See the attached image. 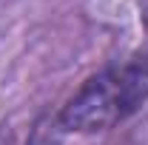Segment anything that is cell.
<instances>
[{"label":"cell","instance_id":"obj_1","mask_svg":"<svg viewBox=\"0 0 148 145\" xmlns=\"http://www.w3.org/2000/svg\"><path fill=\"white\" fill-rule=\"evenodd\" d=\"M148 100V54L117 60L88 77L57 114L63 131L97 134L128 120Z\"/></svg>","mask_w":148,"mask_h":145},{"label":"cell","instance_id":"obj_3","mask_svg":"<svg viewBox=\"0 0 148 145\" xmlns=\"http://www.w3.org/2000/svg\"><path fill=\"white\" fill-rule=\"evenodd\" d=\"M0 145H14V140H12V134H9L6 128H0Z\"/></svg>","mask_w":148,"mask_h":145},{"label":"cell","instance_id":"obj_2","mask_svg":"<svg viewBox=\"0 0 148 145\" xmlns=\"http://www.w3.org/2000/svg\"><path fill=\"white\" fill-rule=\"evenodd\" d=\"M60 134H63V128H60L57 117H54V125H51V120H40L34 125V134H32V142L29 145H57L60 142Z\"/></svg>","mask_w":148,"mask_h":145},{"label":"cell","instance_id":"obj_4","mask_svg":"<svg viewBox=\"0 0 148 145\" xmlns=\"http://www.w3.org/2000/svg\"><path fill=\"white\" fill-rule=\"evenodd\" d=\"M143 3V17H145V23H148V0H140Z\"/></svg>","mask_w":148,"mask_h":145}]
</instances>
